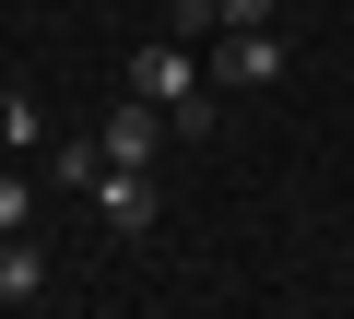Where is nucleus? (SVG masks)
Returning a JSON list of instances; mask_svg holds the SVG:
<instances>
[{"label":"nucleus","instance_id":"1","mask_svg":"<svg viewBox=\"0 0 354 319\" xmlns=\"http://www.w3.org/2000/svg\"><path fill=\"white\" fill-rule=\"evenodd\" d=\"M130 95H153V107H165V130H213V83H201L189 36H153V48L130 60Z\"/></svg>","mask_w":354,"mask_h":319},{"label":"nucleus","instance_id":"2","mask_svg":"<svg viewBox=\"0 0 354 319\" xmlns=\"http://www.w3.org/2000/svg\"><path fill=\"white\" fill-rule=\"evenodd\" d=\"M153 142H165V107L153 95H118L95 118V154H106V166H153Z\"/></svg>","mask_w":354,"mask_h":319},{"label":"nucleus","instance_id":"3","mask_svg":"<svg viewBox=\"0 0 354 319\" xmlns=\"http://www.w3.org/2000/svg\"><path fill=\"white\" fill-rule=\"evenodd\" d=\"M213 83H225V95H272V83H283V36H272V24L225 36V48H213Z\"/></svg>","mask_w":354,"mask_h":319},{"label":"nucleus","instance_id":"4","mask_svg":"<svg viewBox=\"0 0 354 319\" xmlns=\"http://www.w3.org/2000/svg\"><path fill=\"white\" fill-rule=\"evenodd\" d=\"M95 201H106V225H118V237H142V225H153V178H142V166H106V178H95Z\"/></svg>","mask_w":354,"mask_h":319},{"label":"nucleus","instance_id":"5","mask_svg":"<svg viewBox=\"0 0 354 319\" xmlns=\"http://www.w3.org/2000/svg\"><path fill=\"white\" fill-rule=\"evenodd\" d=\"M36 284H48V248L36 237H0V307H24Z\"/></svg>","mask_w":354,"mask_h":319},{"label":"nucleus","instance_id":"6","mask_svg":"<svg viewBox=\"0 0 354 319\" xmlns=\"http://www.w3.org/2000/svg\"><path fill=\"white\" fill-rule=\"evenodd\" d=\"M95 178H106V154H95V130L48 142V190H95Z\"/></svg>","mask_w":354,"mask_h":319},{"label":"nucleus","instance_id":"7","mask_svg":"<svg viewBox=\"0 0 354 319\" xmlns=\"http://www.w3.org/2000/svg\"><path fill=\"white\" fill-rule=\"evenodd\" d=\"M0 142H12V154H48V142H59V130L36 118V95H24V83H12V95H0Z\"/></svg>","mask_w":354,"mask_h":319},{"label":"nucleus","instance_id":"8","mask_svg":"<svg viewBox=\"0 0 354 319\" xmlns=\"http://www.w3.org/2000/svg\"><path fill=\"white\" fill-rule=\"evenodd\" d=\"M24 213H36V190H24L12 166H0V237H24Z\"/></svg>","mask_w":354,"mask_h":319}]
</instances>
